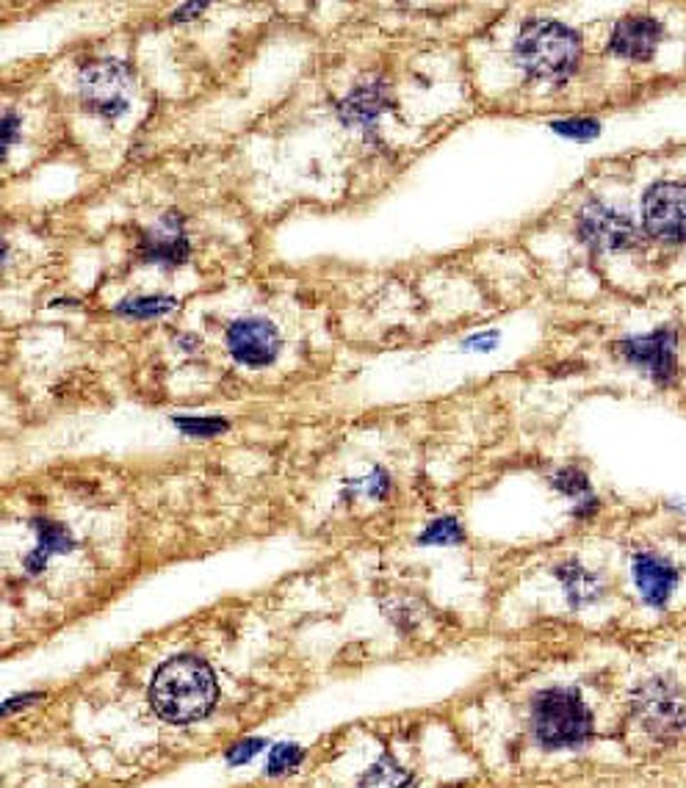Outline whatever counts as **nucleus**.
I'll use <instances>...</instances> for the list:
<instances>
[{"label": "nucleus", "instance_id": "nucleus-1", "mask_svg": "<svg viewBox=\"0 0 686 788\" xmlns=\"http://www.w3.org/2000/svg\"><path fill=\"white\" fill-rule=\"evenodd\" d=\"M150 700L167 722L189 725L202 720L217 703V678L197 656H178L156 672Z\"/></svg>", "mask_w": 686, "mask_h": 788}, {"label": "nucleus", "instance_id": "nucleus-2", "mask_svg": "<svg viewBox=\"0 0 686 788\" xmlns=\"http://www.w3.org/2000/svg\"><path fill=\"white\" fill-rule=\"evenodd\" d=\"M515 58L529 78L562 84L581 64V36L557 20H529L515 40Z\"/></svg>", "mask_w": 686, "mask_h": 788}, {"label": "nucleus", "instance_id": "nucleus-3", "mask_svg": "<svg viewBox=\"0 0 686 788\" xmlns=\"http://www.w3.org/2000/svg\"><path fill=\"white\" fill-rule=\"evenodd\" d=\"M531 733L546 749H570L592 736V714L573 689H546L531 700Z\"/></svg>", "mask_w": 686, "mask_h": 788}, {"label": "nucleus", "instance_id": "nucleus-4", "mask_svg": "<svg viewBox=\"0 0 686 788\" xmlns=\"http://www.w3.org/2000/svg\"><path fill=\"white\" fill-rule=\"evenodd\" d=\"M78 89L86 111L103 119H119L128 114L136 97V75L130 64L119 58H101L81 70Z\"/></svg>", "mask_w": 686, "mask_h": 788}, {"label": "nucleus", "instance_id": "nucleus-5", "mask_svg": "<svg viewBox=\"0 0 686 788\" xmlns=\"http://www.w3.org/2000/svg\"><path fill=\"white\" fill-rule=\"evenodd\" d=\"M631 709L647 736L669 742L686 733V692L673 678H647L631 692Z\"/></svg>", "mask_w": 686, "mask_h": 788}, {"label": "nucleus", "instance_id": "nucleus-6", "mask_svg": "<svg viewBox=\"0 0 686 788\" xmlns=\"http://www.w3.org/2000/svg\"><path fill=\"white\" fill-rule=\"evenodd\" d=\"M642 227L662 244H686V183L658 180L642 194Z\"/></svg>", "mask_w": 686, "mask_h": 788}, {"label": "nucleus", "instance_id": "nucleus-7", "mask_svg": "<svg viewBox=\"0 0 686 788\" xmlns=\"http://www.w3.org/2000/svg\"><path fill=\"white\" fill-rule=\"evenodd\" d=\"M576 235L592 252H623L640 244V227L625 211L587 202L576 219Z\"/></svg>", "mask_w": 686, "mask_h": 788}, {"label": "nucleus", "instance_id": "nucleus-8", "mask_svg": "<svg viewBox=\"0 0 686 788\" xmlns=\"http://www.w3.org/2000/svg\"><path fill=\"white\" fill-rule=\"evenodd\" d=\"M675 332L669 327L653 330L647 336H631L623 338L618 343V352L623 354L625 363H631L634 369L645 371L656 385L667 387L673 385L675 371H678V358H675Z\"/></svg>", "mask_w": 686, "mask_h": 788}, {"label": "nucleus", "instance_id": "nucleus-9", "mask_svg": "<svg viewBox=\"0 0 686 788\" xmlns=\"http://www.w3.org/2000/svg\"><path fill=\"white\" fill-rule=\"evenodd\" d=\"M279 332L266 319H239L228 327V352L246 369H266L279 354Z\"/></svg>", "mask_w": 686, "mask_h": 788}, {"label": "nucleus", "instance_id": "nucleus-10", "mask_svg": "<svg viewBox=\"0 0 686 788\" xmlns=\"http://www.w3.org/2000/svg\"><path fill=\"white\" fill-rule=\"evenodd\" d=\"M631 576H634L640 598L653 609H664L680 582L678 567L656 551H640L631 562Z\"/></svg>", "mask_w": 686, "mask_h": 788}, {"label": "nucleus", "instance_id": "nucleus-11", "mask_svg": "<svg viewBox=\"0 0 686 788\" xmlns=\"http://www.w3.org/2000/svg\"><path fill=\"white\" fill-rule=\"evenodd\" d=\"M664 40V25L647 14L620 20L609 36V51L629 62H651L658 51V42Z\"/></svg>", "mask_w": 686, "mask_h": 788}, {"label": "nucleus", "instance_id": "nucleus-12", "mask_svg": "<svg viewBox=\"0 0 686 788\" xmlns=\"http://www.w3.org/2000/svg\"><path fill=\"white\" fill-rule=\"evenodd\" d=\"M141 257L150 263H158V266H183L191 255L189 238H186L183 230V216L178 213H167L156 227L145 230L139 241Z\"/></svg>", "mask_w": 686, "mask_h": 788}, {"label": "nucleus", "instance_id": "nucleus-13", "mask_svg": "<svg viewBox=\"0 0 686 788\" xmlns=\"http://www.w3.org/2000/svg\"><path fill=\"white\" fill-rule=\"evenodd\" d=\"M391 108V92L382 81H366L358 89L349 92L338 106L340 119L347 125H358V128H371L382 114Z\"/></svg>", "mask_w": 686, "mask_h": 788}, {"label": "nucleus", "instance_id": "nucleus-14", "mask_svg": "<svg viewBox=\"0 0 686 788\" xmlns=\"http://www.w3.org/2000/svg\"><path fill=\"white\" fill-rule=\"evenodd\" d=\"M553 576L562 582L564 595H568V604L573 609H581V606L595 604L603 595V584L595 573H590L587 567H581L579 562H568V565H559L553 571Z\"/></svg>", "mask_w": 686, "mask_h": 788}, {"label": "nucleus", "instance_id": "nucleus-15", "mask_svg": "<svg viewBox=\"0 0 686 788\" xmlns=\"http://www.w3.org/2000/svg\"><path fill=\"white\" fill-rule=\"evenodd\" d=\"M34 529L36 543L40 545H36L34 554L25 560V567H29V573H42L53 554H67V551H73V537H70L64 525L53 523V520H34Z\"/></svg>", "mask_w": 686, "mask_h": 788}, {"label": "nucleus", "instance_id": "nucleus-16", "mask_svg": "<svg viewBox=\"0 0 686 788\" xmlns=\"http://www.w3.org/2000/svg\"><path fill=\"white\" fill-rule=\"evenodd\" d=\"M175 308H178L175 297H134L119 302L117 313L134 316V319H156V316H167Z\"/></svg>", "mask_w": 686, "mask_h": 788}, {"label": "nucleus", "instance_id": "nucleus-17", "mask_svg": "<svg viewBox=\"0 0 686 788\" xmlns=\"http://www.w3.org/2000/svg\"><path fill=\"white\" fill-rule=\"evenodd\" d=\"M465 540L463 525L454 518H437L432 520L419 537V545H457Z\"/></svg>", "mask_w": 686, "mask_h": 788}, {"label": "nucleus", "instance_id": "nucleus-18", "mask_svg": "<svg viewBox=\"0 0 686 788\" xmlns=\"http://www.w3.org/2000/svg\"><path fill=\"white\" fill-rule=\"evenodd\" d=\"M553 134L564 136V139L576 141H590L595 136H601V123L590 117H573V119H553L551 123Z\"/></svg>", "mask_w": 686, "mask_h": 788}, {"label": "nucleus", "instance_id": "nucleus-19", "mask_svg": "<svg viewBox=\"0 0 686 788\" xmlns=\"http://www.w3.org/2000/svg\"><path fill=\"white\" fill-rule=\"evenodd\" d=\"M551 484H553V490L564 492V496H570V498L592 496V492H590V479H587L584 470H579V468L557 470V473L551 476Z\"/></svg>", "mask_w": 686, "mask_h": 788}, {"label": "nucleus", "instance_id": "nucleus-20", "mask_svg": "<svg viewBox=\"0 0 686 788\" xmlns=\"http://www.w3.org/2000/svg\"><path fill=\"white\" fill-rule=\"evenodd\" d=\"M172 424L189 437H213L228 432V420L224 418H172Z\"/></svg>", "mask_w": 686, "mask_h": 788}, {"label": "nucleus", "instance_id": "nucleus-21", "mask_svg": "<svg viewBox=\"0 0 686 788\" xmlns=\"http://www.w3.org/2000/svg\"><path fill=\"white\" fill-rule=\"evenodd\" d=\"M305 758V753H302V747H296V744H277V747L272 749V755H268V775H283V771H291L299 766V760Z\"/></svg>", "mask_w": 686, "mask_h": 788}, {"label": "nucleus", "instance_id": "nucleus-22", "mask_svg": "<svg viewBox=\"0 0 686 788\" xmlns=\"http://www.w3.org/2000/svg\"><path fill=\"white\" fill-rule=\"evenodd\" d=\"M261 749H263L261 738H246V742L233 744V747H230V753H228V764H233V766L246 764V760H250L255 753H261Z\"/></svg>", "mask_w": 686, "mask_h": 788}, {"label": "nucleus", "instance_id": "nucleus-23", "mask_svg": "<svg viewBox=\"0 0 686 788\" xmlns=\"http://www.w3.org/2000/svg\"><path fill=\"white\" fill-rule=\"evenodd\" d=\"M366 484H369V496L377 498V501H380V498H386L388 490H391V479L386 476V470H374V473L366 479Z\"/></svg>", "mask_w": 686, "mask_h": 788}, {"label": "nucleus", "instance_id": "nucleus-24", "mask_svg": "<svg viewBox=\"0 0 686 788\" xmlns=\"http://www.w3.org/2000/svg\"><path fill=\"white\" fill-rule=\"evenodd\" d=\"M498 343V332H482V336L468 338V341L463 343V349H468V352H490V349H496Z\"/></svg>", "mask_w": 686, "mask_h": 788}, {"label": "nucleus", "instance_id": "nucleus-25", "mask_svg": "<svg viewBox=\"0 0 686 788\" xmlns=\"http://www.w3.org/2000/svg\"><path fill=\"white\" fill-rule=\"evenodd\" d=\"M18 128H20V119L9 111L7 117H3V147H7V150L14 145V139H18Z\"/></svg>", "mask_w": 686, "mask_h": 788}, {"label": "nucleus", "instance_id": "nucleus-26", "mask_svg": "<svg viewBox=\"0 0 686 788\" xmlns=\"http://www.w3.org/2000/svg\"><path fill=\"white\" fill-rule=\"evenodd\" d=\"M598 509V498L595 496H584L579 498V503L573 507V518H590Z\"/></svg>", "mask_w": 686, "mask_h": 788}, {"label": "nucleus", "instance_id": "nucleus-27", "mask_svg": "<svg viewBox=\"0 0 686 788\" xmlns=\"http://www.w3.org/2000/svg\"><path fill=\"white\" fill-rule=\"evenodd\" d=\"M202 9H205V3H191V7H183L180 12H175V20L183 23V20H191L194 18V12H202Z\"/></svg>", "mask_w": 686, "mask_h": 788}, {"label": "nucleus", "instance_id": "nucleus-28", "mask_svg": "<svg viewBox=\"0 0 686 788\" xmlns=\"http://www.w3.org/2000/svg\"><path fill=\"white\" fill-rule=\"evenodd\" d=\"M31 698H34V694H25V698H18V700H23V703H29V700ZM14 705H18V703H14V700H9V703H7V709H3V711H7V714H9V711H12L14 709Z\"/></svg>", "mask_w": 686, "mask_h": 788}]
</instances>
